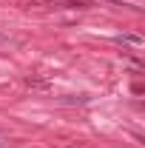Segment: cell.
<instances>
[{
	"label": "cell",
	"instance_id": "6da1fadb",
	"mask_svg": "<svg viewBox=\"0 0 145 148\" xmlns=\"http://www.w3.org/2000/svg\"><path fill=\"white\" fill-rule=\"evenodd\" d=\"M117 43H131V46H142V37H137V34H122V37H117Z\"/></svg>",
	"mask_w": 145,
	"mask_h": 148
}]
</instances>
